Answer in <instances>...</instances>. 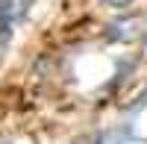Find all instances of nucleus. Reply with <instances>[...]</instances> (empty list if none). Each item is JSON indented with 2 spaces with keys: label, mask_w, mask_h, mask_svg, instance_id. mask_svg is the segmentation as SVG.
<instances>
[{
  "label": "nucleus",
  "mask_w": 147,
  "mask_h": 144,
  "mask_svg": "<svg viewBox=\"0 0 147 144\" xmlns=\"http://www.w3.org/2000/svg\"><path fill=\"white\" fill-rule=\"evenodd\" d=\"M106 3H109V6H115V9H124V6L132 3V0H106Z\"/></svg>",
  "instance_id": "2"
},
{
  "label": "nucleus",
  "mask_w": 147,
  "mask_h": 144,
  "mask_svg": "<svg viewBox=\"0 0 147 144\" xmlns=\"http://www.w3.org/2000/svg\"><path fill=\"white\" fill-rule=\"evenodd\" d=\"M18 6H21V0H0V32H3V35H9L12 24H15Z\"/></svg>",
  "instance_id": "1"
}]
</instances>
